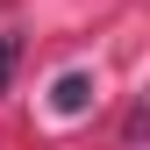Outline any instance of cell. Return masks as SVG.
Here are the masks:
<instances>
[{"instance_id": "obj_1", "label": "cell", "mask_w": 150, "mask_h": 150, "mask_svg": "<svg viewBox=\"0 0 150 150\" xmlns=\"http://www.w3.org/2000/svg\"><path fill=\"white\" fill-rule=\"evenodd\" d=\"M86 100H93V79H86V71H64L57 93H50V107H57V115H86Z\"/></svg>"}, {"instance_id": "obj_2", "label": "cell", "mask_w": 150, "mask_h": 150, "mask_svg": "<svg viewBox=\"0 0 150 150\" xmlns=\"http://www.w3.org/2000/svg\"><path fill=\"white\" fill-rule=\"evenodd\" d=\"M7 71H14V43H0V86H7Z\"/></svg>"}]
</instances>
